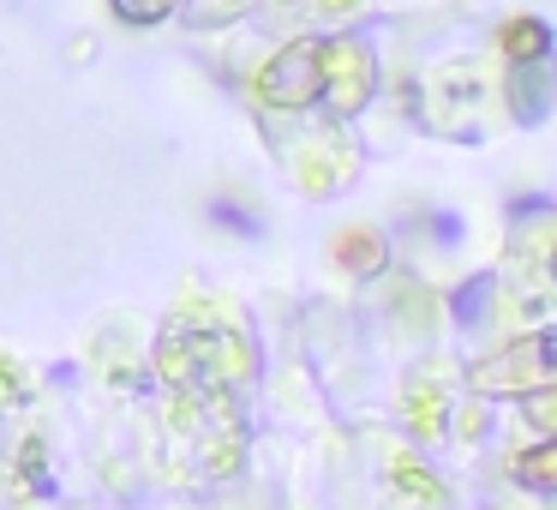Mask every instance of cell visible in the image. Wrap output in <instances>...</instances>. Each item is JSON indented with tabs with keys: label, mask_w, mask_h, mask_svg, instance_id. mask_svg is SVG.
I'll use <instances>...</instances> for the list:
<instances>
[{
	"label": "cell",
	"mask_w": 557,
	"mask_h": 510,
	"mask_svg": "<svg viewBox=\"0 0 557 510\" xmlns=\"http://www.w3.org/2000/svg\"><path fill=\"white\" fill-rule=\"evenodd\" d=\"M516 474H521V486H545V493H557V438L540 445V450H528V457L516 462Z\"/></svg>",
	"instance_id": "1"
}]
</instances>
